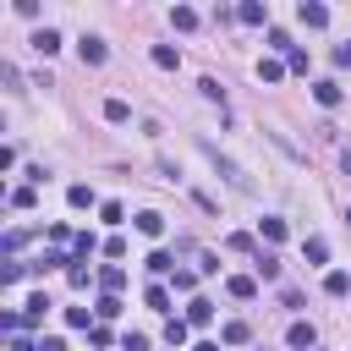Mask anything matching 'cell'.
<instances>
[{
	"label": "cell",
	"instance_id": "obj_1",
	"mask_svg": "<svg viewBox=\"0 0 351 351\" xmlns=\"http://www.w3.org/2000/svg\"><path fill=\"white\" fill-rule=\"evenodd\" d=\"M203 154H208V159H214V165H219V176H225V181H230V186H236V192H252V176H247V170H241V165H236V159H225V154H219V148H214V143H208V137H203Z\"/></svg>",
	"mask_w": 351,
	"mask_h": 351
},
{
	"label": "cell",
	"instance_id": "obj_2",
	"mask_svg": "<svg viewBox=\"0 0 351 351\" xmlns=\"http://www.w3.org/2000/svg\"><path fill=\"white\" fill-rule=\"evenodd\" d=\"M77 49H82V66H104V55H110V49H104V38H93V33H82V38H77Z\"/></svg>",
	"mask_w": 351,
	"mask_h": 351
},
{
	"label": "cell",
	"instance_id": "obj_3",
	"mask_svg": "<svg viewBox=\"0 0 351 351\" xmlns=\"http://www.w3.org/2000/svg\"><path fill=\"white\" fill-rule=\"evenodd\" d=\"M296 16H302L307 27H329V5H318V0H302V5H296Z\"/></svg>",
	"mask_w": 351,
	"mask_h": 351
},
{
	"label": "cell",
	"instance_id": "obj_4",
	"mask_svg": "<svg viewBox=\"0 0 351 351\" xmlns=\"http://www.w3.org/2000/svg\"><path fill=\"white\" fill-rule=\"evenodd\" d=\"M225 291H230L236 302H252V296H258V280H252V274H230V280H225Z\"/></svg>",
	"mask_w": 351,
	"mask_h": 351
},
{
	"label": "cell",
	"instance_id": "obj_5",
	"mask_svg": "<svg viewBox=\"0 0 351 351\" xmlns=\"http://www.w3.org/2000/svg\"><path fill=\"white\" fill-rule=\"evenodd\" d=\"M236 16H241L247 27H263V22H269V5H258V0H241V5H236Z\"/></svg>",
	"mask_w": 351,
	"mask_h": 351
},
{
	"label": "cell",
	"instance_id": "obj_6",
	"mask_svg": "<svg viewBox=\"0 0 351 351\" xmlns=\"http://www.w3.org/2000/svg\"><path fill=\"white\" fill-rule=\"evenodd\" d=\"M154 66H159V71H176V66H181V49H176V44H154Z\"/></svg>",
	"mask_w": 351,
	"mask_h": 351
},
{
	"label": "cell",
	"instance_id": "obj_7",
	"mask_svg": "<svg viewBox=\"0 0 351 351\" xmlns=\"http://www.w3.org/2000/svg\"><path fill=\"white\" fill-rule=\"evenodd\" d=\"M313 99H318L324 110H335V104H340V82H329V77H324V82H313Z\"/></svg>",
	"mask_w": 351,
	"mask_h": 351
},
{
	"label": "cell",
	"instance_id": "obj_8",
	"mask_svg": "<svg viewBox=\"0 0 351 351\" xmlns=\"http://www.w3.org/2000/svg\"><path fill=\"white\" fill-rule=\"evenodd\" d=\"M208 318H214V302H203V296H192V302H186V324H197V329H203Z\"/></svg>",
	"mask_w": 351,
	"mask_h": 351
},
{
	"label": "cell",
	"instance_id": "obj_9",
	"mask_svg": "<svg viewBox=\"0 0 351 351\" xmlns=\"http://www.w3.org/2000/svg\"><path fill=\"white\" fill-rule=\"evenodd\" d=\"M33 49H38V55H55V49H60V33H55V27H38V33H33Z\"/></svg>",
	"mask_w": 351,
	"mask_h": 351
},
{
	"label": "cell",
	"instance_id": "obj_10",
	"mask_svg": "<svg viewBox=\"0 0 351 351\" xmlns=\"http://www.w3.org/2000/svg\"><path fill=\"white\" fill-rule=\"evenodd\" d=\"M137 230H143V236H165V214L143 208V214H137Z\"/></svg>",
	"mask_w": 351,
	"mask_h": 351
},
{
	"label": "cell",
	"instance_id": "obj_11",
	"mask_svg": "<svg viewBox=\"0 0 351 351\" xmlns=\"http://www.w3.org/2000/svg\"><path fill=\"white\" fill-rule=\"evenodd\" d=\"M44 313H49V296L38 291V296H27V307H22V324H38Z\"/></svg>",
	"mask_w": 351,
	"mask_h": 351
},
{
	"label": "cell",
	"instance_id": "obj_12",
	"mask_svg": "<svg viewBox=\"0 0 351 351\" xmlns=\"http://www.w3.org/2000/svg\"><path fill=\"white\" fill-rule=\"evenodd\" d=\"M285 340H291V346H296V351H313V324H302V318H296V324H291V335H285Z\"/></svg>",
	"mask_w": 351,
	"mask_h": 351
},
{
	"label": "cell",
	"instance_id": "obj_13",
	"mask_svg": "<svg viewBox=\"0 0 351 351\" xmlns=\"http://www.w3.org/2000/svg\"><path fill=\"white\" fill-rule=\"evenodd\" d=\"M104 121H115V126L132 121V104H126V99H104Z\"/></svg>",
	"mask_w": 351,
	"mask_h": 351
},
{
	"label": "cell",
	"instance_id": "obj_14",
	"mask_svg": "<svg viewBox=\"0 0 351 351\" xmlns=\"http://www.w3.org/2000/svg\"><path fill=\"white\" fill-rule=\"evenodd\" d=\"M38 203V186L27 181V186H11V208H33Z\"/></svg>",
	"mask_w": 351,
	"mask_h": 351
},
{
	"label": "cell",
	"instance_id": "obj_15",
	"mask_svg": "<svg viewBox=\"0 0 351 351\" xmlns=\"http://www.w3.org/2000/svg\"><path fill=\"white\" fill-rule=\"evenodd\" d=\"M66 203H71V208H93L99 197H93V186H82V181H77V186L66 192Z\"/></svg>",
	"mask_w": 351,
	"mask_h": 351
},
{
	"label": "cell",
	"instance_id": "obj_16",
	"mask_svg": "<svg viewBox=\"0 0 351 351\" xmlns=\"http://www.w3.org/2000/svg\"><path fill=\"white\" fill-rule=\"evenodd\" d=\"M302 252H307V263H324V258H329V241H324V236H307Z\"/></svg>",
	"mask_w": 351,
	"mask_h": 351
},
{
	"label": "cell",
	"instance_id": "obj_17",
	"mask_svg": "<svg viewBox=\"0 0 351 351\" xmlns=\"http://www.w3.org/2000/svg\"><path fill=\"white\" fill-rule=\"evenodd\" d=\"M143 263H148V274H176V258L170 252H148Z\"/></svg>",
	"mask_w": 351,
	"mask_h": 351
},
{
	"label": "cell",
	"instance_id": "obj_18",
	"mask_svg": "<svg viewBox=\"0 0 351 351\" xmlns=\"http://www.w3.org/2000/svg\"><path fill=\"white\" fill-rule=\"evenodd\" d=\"M252 269H258L263 280H280V258H274V252H258V258H252Z\"/></svg>",
	"mask_w": 351,
	"mask_h": 351
},
{
	"label": "cell",
	"instance_id": "obj_19",
	"mask_svg": "<svg viewBox=\"0 0 351 351\" xmlns=\"http://www.w3.org/2000/svg\"><path fill=\"white\" fill-rule=\"evenodd\" d=\"M219 335H225V346H247V335H252V329H247L241 318H230V324H225Z\"/></svg>",
	"mask_w": 351,
	"mask_h": 351
},
{
	"label": "cell",
	"instance_id": "obj_20",
	"mask_svg": "<svg viewBox=\"0 0 351 351\" xmlns=\"http://www.w3.org/2000/svg\"><path fill=\"white\" fill-rule=\"evenodd\" d=\"M170 22H176L181 33H192V27H197V11H192V5H176V11H170Z\"/></svg>",
	"mask_w": 351,
	"mask_h": 351
},
{
	"label": "cell",
	"instance_id": "obj_21",
	"mask_svg": "<svg viewBox=\"0 0 351 351\" xmlns=\"http://www.w3.org/2000/svg\"><path fill=\"white\" fill-rule=\"evenodd\" d=\"M324 291H329V296H346V291H351V280H346L340 269H329V274H324Z\"/></svg>",
	"mask_w": 351,
	"mask_h": 351
},
{
	"label": "cell",
	"instance_id": "obj_22",
	"mask_svg": "<svg viewBox=\"0 0 351 351\" xmlns=\"http://www.w3.org/2000/svg\"><path fill=\"white\" fill-rule=\"evenodd\" d=\"M258 230H263V241H285V219H274V214H269Z\"/></svg>",
	"mask_w": 351,
	"mask_h": 351
},
{
	"label": "cell",
	"instance_id": "obj_23",
	"mask_svg": "<svg viewBox=\"0 0 351 351\" xmlns=\"http://www.w3.org/2000/svg\"><path fill=\"white\" fill-rule=\"evenodd\" d=\"M99 285H104V291H110V296H115V291H121V285H126V274H121V269H99Z\"/></svg>",
	"mask_w": 351,
	"mask_h": 351
},
{
	"label": "cell",
	"instance_id": "obj_24",
	"mask_svg": "<svg viewBox=\"0 0 351 351\" xmlns=\"http://www.w3.org/2000/svg\"><path fill=\"white\" fill-rule=\"evenodd\" d=\"M143 302H148V307H159V313H165V307H170V291H165V285H148V291H143Z\"/></svg>",
	"mask_w": 351,
	"mask_h": 351
},
{
	"label": "cell",
	"instance_id": "obj_25",
	"mask_svg": "<svg viewBox=\"0 0 351 351\" xmlns=\"http://www.w3.org/2000/svg\"><path fill=\"white\" fill-rule=\"evenodd\" d=\"M165 340H170V346H186V318H170V324H165Z\"/></svg>",
	"mask_w": 351,
	"mask_h": 351
},
{
	"label": "cell",
	"instance_id": "obj_26",
	"mask_svg": "<svg viewBox=\"0 0 351 351\" xmlns=\"http://www.w3.org/2000/svg\"><path fill=\"white\" fill-rule=\"evenodd\" d=\"M121 214H126V208H121L115 197H110V203H99V219H104V225H121Z\"/></svg>",
	"mask_w": 351,
	"mask_h": 351
},
{
	"label": "cell",
	"instance_id": "obj_27",
	"mask_svg": "<svg viewBox=\"0 0 351 351\" xmlns=\"http://www.w3.org/2000/svg\"><path fill=\"white\" fill-rule=\"evenodd\" d=\"M258 77H263V82H280V77H285V66H280V60H263V66H258Z\"/></svg>",
	"mask_w": 351,
	"mask_h": 351
},
{
	"label": "cell",
	"instance_id": "obj_28",
	"mask_svg": "<svg viewBox=\"0 0 351 351\" xmlns=\"http://www.w3.org/2000/svg\"><path fill=\"white\" fill-rule=\"evenodd\" d=\"M197 88H203V99H214V104H225V88H219V82H214V77H203V82H197Z\"/></svg>",
	"mask_w": 351,
	"mask_h": 351
},
{
	"label": "cell",
	"instance_id": "obj_29",
	"mask_svg": "<svg viewBox=\"0 0 351 351\" xmlns=\"http://www.w3.org/2000/svg\"><path fill=\"white\" fill-rule=\"evenodd\" d=\"M66 241H77V236H71V230H66V225H49V247H55V252H60V247H66Z\"/></svg>",
	"mask_w": 351,
	"mask_h": 351
},
{
	"label": "cell",
	"instance_id": "obj_30",
	"mask_svg": "<svg viewBox=\"0 0 351 351\" xmlns=\"http://www.w3.org/2000/svg\"><path fill=\"white\" fill-rule=\"evenodd\" d=\"M71 247H77V258H88V252H93V247H99V241H93V236H88V230H77V241H71Z\"/></svg>",
	"mask_w": 351,
	"mask_h": 351
},
{
	"label": "cell",
	"instance_id": "obj_31",
	"mask_svg": "<svg viewBox=\"0 0 351 351\" xmlns=\"http://www.w3.org/2000/svg\"><path fill=\"white\" fill-rule=\"evenodd\" d=\"M225 247H230V252H252V236H241V230H236V236H225Z\"/></svg>",
	"mask_w": 351,
	"mask_h": 351
},
{
	"label": "cell",
	"instance_id": "obj_32",
	"mask_svg": "<svg viewBox=\"0 0 351 351\" xmlns=\"http://www.w3.org/2000/svg\"><path fill=\"white\" fill-rule=\"evenodd\" d=\"M66 324L71 329H88V307H66Z\"/></svg>",
	"mask_w": 351,
	"mask_h": 351
},
{
	"label": "cell",
	"instance_id": "obj_33",
	"mask_svg": "<svg viewBox=\"0 0 351 351\" xmlns=\"http://www.w3.org/2000/svg\"><path fill=\"white\" fill-rule=\"evenodd\" d=\"M38 351H66V340H55V335H49V340H38Z\"/></svg>",
	"mask_w": 351,
	"mask_h": 351
},
{
	"label": "cell",
	"instance_id": "obj_34",
	"mask_svg": "<svg viewBox=\"0 0 351 351\" xmlns=\"http://www.w3.org/2000/svg\"><path fill=\"white\" fill-rule=\"evenodd\" d=\"M11 351H38V346H27L22 335H11Z\"/></svg>",
	"mask_w": 351,
	"mask_h": 351
},
{
	"label": "cell",
	"instance_id": "obj_35",
	"mask_svg": "<svg viewBox=\"0 0 351 351\" xmlns=\"http://www.w3.org/2000/svg\"><path fill=\"white\" fill-rule=\"evenodd\" d=\"M192 351H219V346H214V340H197V346H192Z\"/></svg>",
	"mask_w": 351,
	"mask_h": 351
},
{
	"label": "cell",
	"instance_id": "obj_36",
	"mask_svg": "<svg viewBox=\"0 0 351 351\" xmlns=\"http://www.w3.org/2000/svg\"><path fill=\"white\" fill-rule=\"evenodd\" d=\"M346 225H351V208H346Z\"/></svg>",
	"mask_w": 351,
	"mask_h": 351
}]
</instances>
